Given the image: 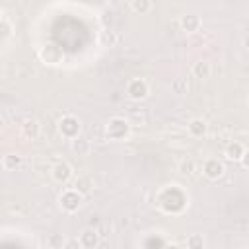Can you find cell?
<instances>
[{
  "mask_svg": "<svg viewBox=\"0 0 249 249\" xmlns=\"http://www.w3.org/2000/svg\"><path fill=\"white\" fill-rule=\"evenodd\" d=\"M128 132H130V124L124 119H121V117L111 119L107 123V128H105V134L111 140H123V138L128 136Z\"/></svg>",
  "mask_w": 249,
  "mask_h": 249,
  "instance_id": "obj_1",
  "label": "cell"
},
{
  "mask_svg": "<svg viewBox=\"0 0 249 249\" xmlns=\"http://www.w3.org/2000/svg\"><path fill=\"white\" fill-rule=\"evenodd\" d=\"M80 128H82V124H80V121L74 117V115H66V117H62L60 119V123H58V130H60V134L64 136V138H76V136H80Z\"/></svg>",
  "mask_w": 249,
  "mask_h": 249,
  "instance_id": "obj_2",
  "label": "cell"
},
{
  "mask_svg": "<svg viewBox=\"0 0 249 249\" xmlns=\"http://www.w3.org/2000/svg\"><path fill=\"white\" fill-rule=\"evenodd\" d=\"M82 193H78L74 187L72 189H68V191H64L62 193V196H60V206H62V210H66V212H76L80 206H82Z\"/></svg>",
  "mask_w": 249,
  "mask_h": 249,
  "instance_id": "obj_3",
  "label": "cell"
},
{
  "mask_svg": "<svg viewBox=\"0 0 249 249\" xmlns=\"http://www.w3.org/2000/svg\"><path fill=\"white\" fill-rule=\"evenodd\" d=\"M126 95H128L130 99H134V101L144 99V97L148 95V84H146L142 78H134V80H130L128 86H126Z\"/></svg>",
  "mask_w": 249,
  "mask_h": 249,
  "instance_id": "obj_4",
  "label": "cell"
},
{
  "mask_svg": "<svg viewBox=\"0 0 249 249\" xmlns=\"http://www.w3.org/2000/svg\"><path fill=\"white\" fill-rule=\"evenodd\" d=\"M80 241H82V247H86V249H93V247H97V245H99V241H101L99 230H97V228H93V226L86 228V230L80 233Z\"/></svg>",
  "mask_w": 249,
  "mask_h": 249,
  "instance_id": "obj_5",
  "label": "cell"
},
{
  "mask_svg": "<svg viewBox=\"0 0 249 249\" xmlns=\"http://www.w3.org/2000/svg\"><path fill=\"white\" fill-rule=\"evenodd\" d=\"M202 173L208 177V179H220L222 175H224V163L222 161H218L216 158H210V160H206L204 161V165H202Z\"/></svg>",
  "mask_w": 249,
  "mask_h": 249,
  "instance_id": "obj_6",
  "label": "cell"
},
{
  "mask_svg": "<svg viewBox=\"0 0 249 249\" xmlns=\"http://www.w3.org/2000/svg\"><path fill=\"white\" fill-rule=\"evenodd\" d=\"M51 173H53V179L56 183H66L72 177V167L66 161H58V163L53 165V171Z\"/></svg>",
  "mask_w": 249,
  "mask_h": 249,
  "instance_id": "obj_7",
  "label": "cell"
},
{
  "mask_svg": "<svg viewBox=\"0 0 249 249\" xmlns=\"http://www.w3.org/2000/svg\"><path fill=\"white\" fill-rule=\"evenodd\" d=\"M41 58H43L47 64H56V62L62 60V51H60L58 47H54V45H47V47H43V51H41Z\"/></svg>",
  "mask_w": 249,
  "mask_h": 249,
  "instance_id": "obj_8",
  "label": "cell"
},
{
  "mask_svg": "<svg viewBox=\"0 0 249 249\" xmlns=\"http://www.w3.org/2000/svg\"><path fill=\"white\" fill-rule=\"evenodd\" d=\"M179 25H181L183 31H187V33H195V31H198V27H200V18H198L196 14H187V16L181 18Z\"/></svg>",
  "mask_w": 249,
  "mask_h": 249,
  "instance_id": "obj_9",
  "label": "cell"
},
{
  "mask_svg": "<svg viewBox=\"0 0 249 249\" xmlns=\"http://www.w3.org/2000/svg\"><path fill=\"white\" fill-rule=\"evenodd\" d=\"M72 152L76 156H88L91 152V142L86 136H76L72 138Z\"/></svg>",
  "mask_w": 249,
  "mask_h": 249,
  "instance_id": "obj_10",
  "label": "cell"
},
{
  "mask_svg": "<svg viewBox=\"0 0 249 249\" xmlns=\"http://www.w3.org/2000/svg\"><path fill=\"white\" fill-rule=\"evenodd\" d=\"M210 74H212V66H210L208 60H198V62H195V66H193V76H195V78L206 80V78H210Z\"/></svg>",
  "mask_w": 249,
  "mask_h": 249,
  "instance_id": "obj_11",
  "label": "cell"
},
{
  "mask_svg": "<svg viewBox=\"0 0 249 249\" xmlns=\"http://www.w3.org/2000/svg\"><path fill=\"white\" fill-rule=\"evenodd\" d=\"M21 130H23V134L27 136V138H37L39 136V132H41V124L35 121V119H25L23 121V124H21Z\"/></svg>",
  "mask_w": 249,
  "mask_h": 249,
  "instance_id": "obj_12",
  "label": "cell"
},
{
  "mask_svg": "<svg viewBox=\"0 0 249 249\" xmlns=\"http://www.w3.org/2000/svg\"><path fill=\"white\" fill-rule=\"evenodd\" d=\"M206 130H208V124H206L204 119H193V121L189 123V132H191L193 136H204Z\"/></svg>",
  "mask_w": 249,
  "mask_h": 249,
  "instance_id": "obj_13",
  "label": "cell"
},
{
  "mask_svg": "<svg viewBox=\"0 0 249 249\" xmlns=\"http://www.w3.org/2000/svg\"><path fill=\"white\" fill-rule=\"evenodd\" d=\"M243 152H245V148H243L239 142H231V144H228V148H226V158H228V160H233V161H239L241 156H243Z\"/></svg>",
  "mask_w": 249,
  "mask_h": 249,
  "instance_id": "obj_14",
  "label": "cell"
},
{
  "mask_svg": "<svg viewBox=\"0 0 249 249\" xmlns=\"http://www.w3.org/2000/svg\"><path fill=\"white\" fill-rule=\"evenodd\" d=\"M91 187H93V181H91V177H88V175H80V177L74 181V189H76L78 193H82V195H88V193L91 191Z\"/></svg>",
  "mask_w": 249,
  "mask_h": 249,
  "instance_id": "obj_15",
  "label": "cell"
},
{
  "mask_svg": "<svg viewBox=\"0 0 249 249\" xmlns=\"http://www.w3.org/2000/svg\"><path fill=\"white\" fill-rule=\"evenodd\" d=\"M99 45L101 47H115L117 45V35H115V31H111V29H103L101 33H99Z\"/></svg>",
  "mask_w": 249,
  "mask_h": 249,
  "instance_id": "obj_16",
  "label": "cell"
},
{
  "mask_svg": "<svg viewBox=\"0 0 249 249\" xmlns=\"http://www.w3.org/2000/svg\"><path fill=\"white\" fill-rule=\"evenodd\" d=\"M171 91L177 95H185L189 91V84L185 78H173L171 80Z\"/></svg>",
  "mask_w": 249,
  "mask_h": 249,
  "instance_id": "obj_17",
  "label": "cell"
},
{
  "mask_svg": "<svg viewBox=\"0 0 249 249\" xmlns=\"http://www.w3.org/2000/svg\"><path fill=\"white\" fill-rule=\"evenodd\" d=\"M2 165H4V169L12 171V169H16V167L21 165V156H16V154H8V156H4Z\"/></svg>",
  "mask_w": 249,
  "mask_h": 249,
  "instance_id": "obj_18",
  "label": "cell"
},
{
  "mask_svg": "<svg viewBox=\"0 0 249 249\" xmlns=\"http://www.w3.org/2000/svg\"><path fill=\"white\" fill-rule=\"evenodd\" d=\"M130 8H132L134 14H140V16H142V14H148V12H150L152 2H150V0H132Z\"/></svg>",
  "mask_w": 249,
  "mask_h": 249,
  "instance_id": "obj_19",
  "label": "cell"
},
{
  "mask_svg": "<svg viewBox=\"0 0 249 249\" xmlns=\"http://www.w3.org/2000/svg\"><path fill=\"white\" fill-rule=\"evenodd\" d=\"M204 245H206V241H204V237L198 235V233H193V235L187 237V247H189V249H202Z\"/></svg>",
  "mask_w": 249,
  "mask_h": 249,
  "instance_id": "obj_20",
  "label": "cell"
},
{
  "mask_svg": "<svg viewBox=\"0 0 249 249\" xmlns=\"http://www.w3.org/2000/svg\"><path fill=\"white\" fill-rule=\"evenodd\" d=\"M64 237L60 235V233H51L49 237H47V245L49 247H53V249H60V247H64Z\"/></svg>",
  "mask_w": 249,
  "mask_h": 249,
  "instance_id": "obj_21",
  "label": "cell"
},
{
  "mask_svg": "<svg viewBox=\"0 0 249 249\" xmlns=\"http://www.w3.org/2000/svg\"><path fill=\"white\" fill-rule=\"evenodd\" d=\"M195 169H196V165H195V161H193L191 158H187V160H183V161L179 163V173H181V175H191Z\"/></svg>",
  "mask_w": 249,
  "mask_h": 249,
  "instance_id": "obj_22",
  "label": "cell"
},
{
  "mask_svg": "<svg viewBox=\"0 0 249 249\" xmlns=\"http://www.w3.org/2000/svg\"><path fill=\"white\" fill-rule=\"evenodd\" d=\"M0 25H2V41H6L10 37V33H12V25H10V21L6 18H2Z\"/></svg>",
  "mask_w": 249,
  "mask_h": 249,
  "instance_id": "obj_23",
  "label": "cell"
},
{
  "mask_svg": "<svg viewBox=\"0 0 249 249\" xmlns=\"http://www.w3.org/2000/svg\"><path fill=\"white\" fill-rule=\"evenodd\" d=\"M82 247V241L80 239H68L64 243V249H80Z\"/></svg>",
  "mask_w": 249,
  "mask_h": 249,
  "instance_id": "obj_24",
  "label": "cell"
},
{
  "mask_svg": "<svg viewBox=\"0 0 249 249\" xmlns=\"http://www.w3.org/2000/svg\"><path fill=\"white\" fill-rule=\"evenodd\" d=\"M144 245H146V247H152V245H160V247H161V245H165V241H163V239H154V237H152V239H148Z\"/></svg>",
  "mask_w": 249,
  "mask_h": 249,
  "instance_id": "obj_25",
  "label": "cell"
},
{
  "mask_svg": "<svg viewBox=\"0 0 249 249\" xmlns=\"http://www.w3.org/2000/svg\"><path fill=\"white\" fill-rule=\"evenodd\" d=\"M239 161L243 163V167H245V169H249V148L243 152V156H241V160H239Z\"/></svg>",
  "mask_w": 249,
  "mask_h": 249,
  "instance_id": "obj_26",
  "label": "cell"
},
{
  "mask_svg": "<svg viewBox=\"0 0 249 249\" xmlns=\"http://www.w3.org/2000/svg\"><path fill=\"white\" fill-rule=\"evenodd\" d=\"M107 21H109V23L113 21V14H111V12H107V14H103V23H107Z\"/></svg>",
  "mask_w": 249,
  "mask_h": 249,
  "instance_id": "obj_27",
  "label": "cell"
},
{
  "mask_svg": "<svg viewBox=\"0 0 249 249\" xmlns=\"http://www.w3.org/2000/svg\"><path fill=\"white\" fill-rule=\"evenodd\" d=\"M243 47H245V49H249V33L243 37Z\"/></svg>",
  "mask_w": 249,
  "mask_h": 249,
  "instance_id": "obj_28",
  "label": "cell"
}]
</instances>
